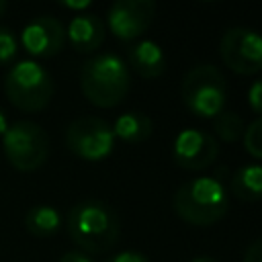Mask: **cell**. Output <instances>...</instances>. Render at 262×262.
<instances>
[{"mask_svg": "<svg viewBox=\"0 0 262 262\" xmlns=\"http://www.w3.org/2000/svg\"><path fill=\"white\" fill-rule=\"evenodd\" d=\"M66 229L80 252L88 256L108 252L121 235L117 211L98 199H84L76 203L68 211Z\"/></svg>", "mask_w": 262, "mask_h": 262, "instance_id": "1", "label": "cell"}, {"mask_svg": "<svg viewBox=\"0 0 262 262\" xmlns=\"http://www.w3.org/2000/svg\"><path fill=\"white\" fill-rule=\"evenodd\" d=\"M172 207L182 221L207 227L227 215L229 190L215 176H196L176 188Z\"/></svg>", "mask_w": 262, "mask_h": 262, "instance_id": "2", "label": "cell"}, {"mask_svg": "<svg viewBox=\"0 0 262 262\" xmlns=\"http://www.w3.org/2000/svg\"><path fill=\"white\" fill-rule=\"evenodd\" d=\"M80 88L90 104L113 108L129 94L131 72L123 57L115 53H96L86 59L80 70Z\"/></svg>", "mask_w": 262, "mask_h": 262, "instance_id": "3", "label": "cell"}, {"mask_svg": "<svg viewBox=\"0 0 262 262\" xmlns=\"http://www.w3.org/2000/svg\"><path fill=\"white\" fill-rule=\"evenodd\" d=\"M53 90V78L35 59L16 61L4 76V94L8 102L25 113L43 111L51 102Z\"/></svg>", "mask_w": 262, "mask_h": 262, "instance_id": "4", "label": "cell"}, {"mask_svg": "<svg viewBox=\"0 0 262 262\" xmlns=\"http://www.w3.org/2000/svg\"><path fill=\"white\" fill-rule=\"evenodd\" d=\"M180 98L192 115L201 119H215L225 108L227 100L225 76L211 63L194 66L180 82Z\"/></svg>", "mask_w": 262, "mask_h": 262, "instance_id": "5", "label": "cell"}, {"mask_svg": "<svg viewBox=\"0 0 262 262\" xmlns=\"http://www.w3.org/2000/svg\"><path fill=\"white\" fill-rule=\"evenodd\" d=\"M2 149L8 164L18 172L39 170L49 156V137L33 121H16L2 135Z\"/></svg>", "mask_w": 262, "mask_h": 262, "instance_id": "6", "label": "cell"}, {"mask_svg": "<svg viewBox=\"0 0 262 262\" xmlns=\"http://www.w3.org/2000/svg\"><path fill=\"white\" fill-rule=\"evenodd\" d=\"M66 147L86 162H100L115 149L113 127L100 117L74 119L66 129Z\"/></svg>", "mask_w": 262, "mask_h": 262, "instance_id": "7", "label": "cell"}, {"mask_svg": "<svg viewBox=\"0 0 262 262\" xmlns=\"http://www.w3.org/2000/svg\"><path fill=\"white\" fill-rule=\"evenodd\" d=\"M221 61L239 76L262 72V35L248 27H231L219 41Z\"/></svg>", "mask_w": 262, "mask_h": 262, "instance_id": "8", "label": "cell"}, {"mask_svg": "<svg viewBox=\"0 0 262 262\" xmlns=\"http://www.w3.org/2000/svg\"><path fill=\"white\" fill-rule=\"evenodd\" d=\"M172 158L176 166L186 172L207 170L219 158V141L205 129L186 127L174 139Z\"/></svg>", "mask_w": 262, "mask_h": 262, "instance_id": "9", "label": "cell"}, {"mask_svg": "<svg viewBox=\"0 0 262 262\" xmlns=\"http://www.w3.org/2000/svg\"><path fill=\"white\" fill-rule=\"evenodd\" d=\"M156 18L154 0H117L108 6L106 27L119 41H133L141 37Z\"/></svg>", "mask_w": 262, "mask_h": 262, "instance_id": "10", "label": "cell"}, {"mask_svg": "<svg viewBox=\"0 0 262 262\" xmlns=\"http://www.w3.org/2000/svg\"><path fill=\"white\" fill-rule=\"evenodd\" d=\"M20 45L33 57H53L66 45V29L55 16H35L23 27Z\"/></svg>", "mask_w": 262, "mask_h": 262, "instance_id": "11", "label": "cell"}, {"mask_svg": "<svg viewBox=\"0 0 262 262\" xmlns=\"http://www.w3.org/2000/svg\"><path fill=\"white\" fill-rule=\"evenodd\" d=\"M106 37L102 18L94 12H78L72 16L66 29V41L78 53H94Z\"/></svg>", "mask_w": 262, "mask_h": 262, "instance_id": "12", "label": "cell"}, {"mask_svg": "<svg viewBox=\"0 0 262 262\" xmlns=\"http://www.w3.org/2000/svg\"><path fill=\"white\" fill-rule=\"evenodd\" d=\"M127 68H131L137 76L145 80L160 78L166 72V53L160 47V43L151 39H143L133 43L127 49Z\"/></svg>", "mask_w": 262, "mask_h": 262, "instance_id": "13", "label": "cell"}, {"mask_svg": "<svg viewBox=\"0 0 262 262\" xmlns=\"http://www.w3.org/2000/svg\"><path fill=\"white\" fill-rule=\"evenodd\" d=\"M235 199L246 203L262 201V166L260 164H246L231 174L229 188Z\"/></svg>", "mask_w": 262, "mask_h": 262, "instance_id": "14", "label": "cell"}, {"mask_svg": "<svg viewBox=\"0 0 262 262\" xmlns=\"http://www.w3.org/2000/svg\"><path fill=\"white\" fill-rule=\"evenodd\" d=\"M111 127H113L115 139L119 137L125 143H141L154 131L151 119L141 111H129V113L119 115L115 125H111Z\"/></svg>", "mask_w": 262, "mask_h": 262, "instance_id": "15", "label": "cell"}, {"mask_svg": "<svg viewBox=\"0 0 262 262\" xmlns=\"http://www.w3.org/2000/svg\"><path fill=\"white\" fill-rule=\"evenodd\" d=\"M61 227V215L51 205H35L25 215V229L35 237H49Z\"/></svg>", "mask_w": 262, "mask_h": 262, "instance_id": "16", "label": "cell"}, {"mask_svg": "<svg viewBox=\"0 0 262 262\" xmlns=\"http://www.w3.org/2000/svg\"><path fill=\"white\" fill-rule=\"evenodd\" d=\"M244 131H246V125H244V119L235 113V111H229V108H223L215 119H213V137L221 139V141H227V143H235L244 137Z\"/></svg>", "mask_w": 262, "mask_h": 262, "instance_id": "17", "label": "cell"}, {"mask_svg": "<svg viewBox=\"0 0 262 262\" xmlns=\"http://www.w3.org/2000/svg\"><path fill=\"white\" fill-rule=\"evenodd\" d=\"M242 141H244L246 151H248L252 158L262 160V117L254 119V121L246 127Z\"/></svg>", "mask_w": 262, "mask_h": 262, "instance_id": "18", "label": "cell"}, {"mask_svg": "<svg viewBox=\"0 0 262 262\" xmlns=\"http://www.w3.org/2000/svg\"><path fill=\"white\" fill-rule=\"evenodd\" d=\"M18 51V41L8 27H0V66H8Z\"/></svg>", "mask_w": 262, "mask_h": 262, "instance_id": "19", "label": "cell"}, {"mask_svg": "<svg viewBox=\"0 0 262 262\" xmlns=\"http://www.w3.org/2000/svg\"><path fill=\"white\" fill-rule=\"evenodd\" d=\"M248 104L258 117H262V80H256V82L250 84V88H248Z\"/></svg>", "mask_w": 262, "mask_h": 262, "instance_id": "20", "label": "cell"}, {"mask_svg": "<svg viewBox=\"0 0 262 262\" xmlns=\"http://www.w3.org/2000/svg\"><path fill=\"white\" fill-rule=\"evenodd\" d=\"M104 262H149V258L137 250H121L115 256L106 258Z\"/></svg>", "mask_w": 262, "mask_h": 262, "instance_id": "21", "label": "cell"}, {"mask_svg": "<svg viewBox=\"0 0 262 262\" xmlns=\"http://www.w3.org/2000/svg\"><path fill=\"white\" fill-rule=\"evenodd\" d=\"M244 262H262V237L254 239L246 252H244Z\"/></svg>", "mask_w": 262, "mask_h": 262, "instance_id": "22", "label": "cell"}, {"mask_svg": "<svg viewBox=\"0 0 262 262\" xmlns=\"http://www.w3.org/2000/svg\"><path fill=\"white\" fill-rule=\"evenodd\" d=\"M59 262H94L88 254H84V252H80V250H70V252H66L61 258H59Z\"/></svg>", "mask_w": 262, "mask_h": 262, "instance_id": "23", "label": "cell"}, {"mask_svg": "<svg viewBox=\"0 0 262 262\" xmlns=\"http://www.w3.org/2000/svg\"><path fill=\"white\" fill-rule=\"evenodd\" d=\"M63 8H68V10H80V12H84L88 6H90V0H82V2H70V0H63V2H59Z\"/></svg>", "mask_w": 262, "mask_h": 262, "instance_id": "24", "label": "cell"}, {"mask_svg": "<svg viewBox=\"0 0 262 262\" xmlns=\"http://www.w3.org/2000/svg\"><path fill=\"white\" fill-rule=\"evenodd\" d=\"M6 129H8V117H6V113L0 108V137L6 133Z\"/></svg>", "mask_w": 262, "mask_h": 262, "instance_id": "25", "label": "cell"}, {"mask_svg": "<svg viewBox=\"0 0 262 262\" xmlns=\"http://www.w3.org/2000/svg\"><path fill=\"white\" fill-rule=\"evenodd\" d=\"M190 262H217L215 258H209V256H196V258H192Z\"/></svg>", "mask_w": 262, "mask_h": 262, "instance_id": "26", "label": "cell"}, {"mask_svg": "<svg viewBox=\"0 0 262 262\" xmlns=\"http://www.w3.org/2000/svg\"><path fill=\"white\" fill-rule=\"evenodd\" d=\"M4 10H6V2H4V0H0V16L4 14Z\"/></svg>", "mask_w": 262, "mask_h": 262, "instance_id": "27", "label": "cell"}]
</instances>
